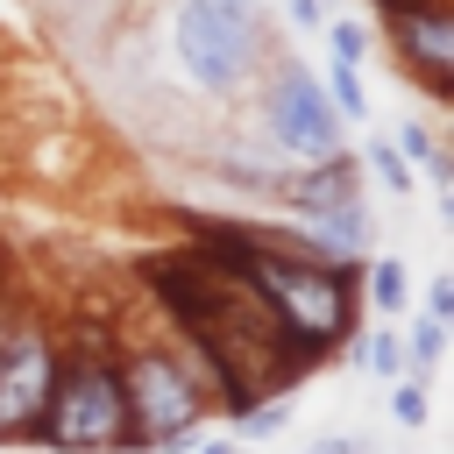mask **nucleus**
I'll use <instances>...</instances> for the list:
<instances>
[{"mask_svg":"<svg viewBox=\"0 0 454 454\" xmlns=\"http://www.w3.org/2000/svg\"><path fill=\"white\" fill-rule=\"evenodd\" d=\"M50 454H135L128 433V390H121V362H114V319H85V326H57V376L35 419V440Z\"/></svg>","mask_w":454,"mask_h":454,"instance_id":"f257e3e1","label":"nucleus"},{"mask_svg":"<svg viewBox=\"0 0 454 454\" xmlns=\"http://www.w3.org/2000/svg\"><path fill=\"white\" fill-rule=\"evenodd\" d=\"M163 57L199 99H241L255 92L270 50V7L262 0H170L163 14Z\"/></svg>","mask_w":454,"mask_h":454,"instance_id":"f03ea898","label":"nucleus"},{"mask_svg":"<svg viewBox=\"0 0 454 454\" xmlns=\"http://www.w3.org/2000/svg\"><path fill=\"white\" fill-rule=\"evenodd\" d=\"M114 362H121V390H128V433H135V454H177L199 440L206 426V390L199 376L184 369V355L163 340H142V333H121L114 326Z\"/></svg>","mask_w":454,"mask_h":454,"instance_id":"7ed1b4c3","label":"nucleus"},{"mask_svg":"<svg viewBox=\"0 0 454 454\" xmlns=\"http://www.w3.org/2000/svg\"><path fill=\"white\" fill-rule=\"evenodd\" d=\"M255 142L277 156V163H319V156H340L348 149V121L340 106L326 99L319 71L305 57H270L262 78H255Z\"/></svg>","mask_w":454,"mask_h":454,"instance_id":"20e7f679","label":"nucleus"},{"mask_svg":"<svg viewBox=\"0 0 454 454\" xmlns=\"http://www.w3.org/2000/svg\"><path fill=\"white\" fill-rule=\"evenodd\" d=\"M57 376V326L0 298V447H28Z\"/></svg>","mask_w":454,"mask_h":454,"instance_id":"39448f33","label":"nucleus"},{"mask_svg":"<svg viewBox=\"0 0 454 454\" xmlns=\"http://www.w3.org/2000/svg\"><path fill=\"white\" fill-rule=\"evenodd\" d=\"M383 35L397 50V71L426 92V99H454V0H390L383 7Z\"/></svg>","mask_w":454,"mask_h":454,"instance_id":"423d86ee","label":"nucleus"},{"mask_svg":"<svg viewBox=\"0 0 454 454\" xmlns=\"http://www.w3.org/2000/svg\"><path fill=\"white\" fill-rule=\"evenodd\" d=\"M362 199V156H319V163H284L277 184H270V206L291 220V213H326V206H348Z\"/></svg>","mask_w":454,"mask_h":454,"instance_id":"0eeeda50","label":"nucleus"},{"mask_svg":"<svg viewBox=\"0 0 454 454\" xmlns=\"http://www.w3.org/2000/svg\"><path fill=\"white\" fill-rule=\"evenodd\" d=\"M284 227H291V241H298L305 255H319V262L362 270V255H376V213H369V199H348V206H326V213H291Z\"/></svg>","mask_w":454,"mask_h":454,"instance_id":"6e6552de","label":"nucleus"},{"mask_svg":"<svg viewBox=\"0 0 454 454\" xmlns=\"http://www.w3.org/2000/svg\"><path fill=\"white\" fill-rule=\"evenodd\" d=\"M362 298H369L376 312L404 319V305H411V270H404V255H362Z\"/></svg>","mask_w":454,"mask_h":454,"instance_id":"1a4fd4ad","label":"nucleus"},{"mask_svg":"<svg viewBox=\"0 0 454 454\" xmlns=\"http://www.w3.org/2000/svg\"><path fill=\"white\" fill-rule=\"evenodd\" d=\"M333 355H348L355 369H369V376H383V383H390V376H404V333H397V326H376V333H362V326H355Z\"/></svg>","mask_w":454,"mask_h":454,"instance_id":"9d476101","label":"nucleus"},{"mask_svg":"<svg viewBox=\"0 0 454 454\" xmlns=\"http://www.w3.org/2000/svg\"><path fill=\"white\" fill-rule=\"evenodd\" d=\"M390 142H397V156H404L419 177H433V184H454V156H447V142H440L426 121H397V135H390Z\"/></svg>","mask_w":454,"mask_h":454,"instance_id":"9b49d317","label":"nucleus"},{"mask_svg":"<svg viewBox=\"0 0 454 454\" xmlns=\"http://www.w3.org/2000/svg\"><path fill=\"white\" fill-rule=\"evenodd\" d=\"M397 333H404V376L433 383V369L447 362V319H433V312H411Z\"/></svg>","mask_w":454,"mask_h":454,"instance_id":"f8f14e48","label":"nucleus"},{"mask_svg":"<svg viewBox=\"0 0 454 454\" xmlns=\"http://www.w3.org/2000/svg\"><path fill=\"white\" fill-rule=\"evenodd\" d=\"M319 85H326V99L340 106V121H348V128H355V121H369V85H362V64H348V57H333Z\"/></svg>","mask_w":454,"mask_h":454,"instance_id":"ddd939ff","label":"nucleus"},{"mask_svg":"<svg viewBox=\"0 0 454 454\" xmlns=\"http://www.w3.org/2000/svg\"><path fill=\"white\" fill-rule=\"evenodd\" d=\"M362 170H369L383 192H397V199H404V192H419V170L397 156V142H390V135H369V149H362Z\"/></svg>","mask_w":454,"mask_h":454,"instance_id":"4468645a","label":"nucleus"},{"mask_svg":"<svg viewBox=\"0 0 454 454\" xmlns=\"http://www.w3.org/2000/svg\"><path fill=\"white\" fill-rule=\"evenodd\" d=\"M284 426H291V404H284V390H270V397H255V404L234 419V440H241V447H248V440H277Z\"/></svg>","mask_w":454,"mask_h":454,"instance_id":"2eb2a0df","label":"nucleus"},{"mask_svg":"<svg viewBox=\"0 0 454 454\" xmlns=\"http://www.w3.org/2000/svg\"><path fill=\"white\" fill-rule=\"evenodd\" d=\"M319 28H326V43H333V57H348V64H362V57L376 50V28H369V21H355V14H326Z\"/></svg>","mask_w":454,"mask_h":454,"instance_id":"dca6fc26","label":"nucleus"},{"mask_svg":"<svg viewBox=\"0 0 454 454\" xmlns=\"http://www.w3.org/2000/svg\"><path fill=\"white\" fill-rule=\"evenodd\" d=\"M426 411H433L426 404V383L419 376H390V419L397 426H426Z\"/></svg>","mask_w":454,"mask_h":454,"instance_id":"f3484780","label":"nucleus"},{"mask_svg":"<svg viewBox=\"0 0 454 454\" xmlns=\"http://www.w3.org/2000/svg\"><path fill=\"white\" fill-rule=\"evenodd\" d=\"M419 312H433V319L454 326V270H440V277L426 284V305H419Z\"/></svg>","mask_w":454,"mask_h":454,"instance_id":"a211bd4d","label":"nucleus"},{"mask_svg":"<svg viewBox=\"0 0 454 454\" xmlns=\"http://www.w3.org/2000/svg\"><path fill=\"white\" fill-rule=\"evenodd\" d=\"M284 21H291V28H305V35H312V28H319V21H326V0H284Z\"/></svg>","mask_w":454,"mask_h":454,"instance_id":"6ab92c4d","label":"nucleus"},{"mask_svg":"<svg viewBox=\"0 0 454 454\" xmlns=\"http://www.w3.org/2000/svg\"><path fill=\"white\" fill-rule=\"evenodd\" d=\"M312 454H369V433H319Z\"/></svg>","mask_w":454,"mask_h":454,"instance_id":"aec40b11","label":"nucleus"},{"mask_svg":"<svg viewBox=\"0 0 454 454\" xmlns=\"http://www.w3.org/2000/svg\"><path fill=\"white\" fill-rule=\"evenodd\" d=\"M199 454H248V447H241V440H234V433H227V440H206V447H199Z\"/></svg>","mask_w":454,"mask_h":454,"instance_id":"412c9836","label":"nucleus"}]
</instances>
